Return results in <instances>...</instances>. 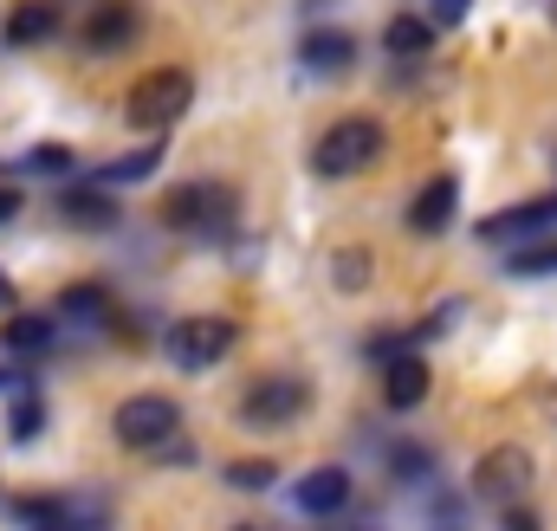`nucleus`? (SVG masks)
Wrapping results in <instances>:
<instances>
[{
	"instance_id": "f257e3e1",
	"label": "nucleus",
	"mask_w": 557,
	"mask_h": 531,
	"mask_svg": "<svg viewBox=\"0 0 557 531\" xmlns=\"http://www.w3.org/2000/svg\"><path fill=\"white\" fill-rule=\"evenodd\" d=\"M162 221L175 234H201V240H221L234 221H240V195L227 182H188L162 201Z\"/></svg>"
},
{
	"instance_id": "f03ea898",
	"label": "nucleus",
	"mask_w": 557,
	"mask_h": 531,
	"mask_svg": "<svg viewBox=\"0 0 557 531\" xmlns=\"http://www.w3.org/2000/svg\"><path fill=\"white\" fill-rule=\"evenodd\" d=\"M376 156H383V124H376V118H337L331 131L318 136V149H311V169H318L324 182H344V175L370 169Z\"/></svg>"
},
{
	"instance_id": "7ed1b4c3",
	"label": "nucleus",
	"mask_w": 557,
	"mask_h": 531,
	"mask_svg": "<svg viewBox=\"0 0 557 531\" xmlns=\"http://www.w3.org/2000/svg\"><path fill=\"white\" fill-rule=\"evenodd\" d=\"M195 104V78L182 72V65H156V72H143L137 78V91H131V124L137 131H169L182 111Z\"/></svg>"
},
{
	"instance_id": "20e7f679",
	"label": "nucleus",
	"mask_w": 557,
	"mask_h": 531,
	"mask_svg": "<svg viewBox=\"0 0 557 531\" xmlns=\"http://www.w3.org/2000/svg\"><path fill=\"white\" fill-rule=\"evenodd\" d=\"M111 434H117L131 454H162V447H175V434H182V408L169 396H131V402H117Z\"/></svg>"
},
{
	"instance_id": "39448f33",
	"label": "nucleus",
	"mask_w": 557,
	"mask_h": 531,
	"mask_svg": "<svg viewBox=\"0 0 557 531\" xmlns=\"http://www.w3.org/2000/svg\"><path fill=\"white\" fill-rule=\"evenodd\" d=\"M234 324L227 318H182L175 331H169V357L182 363V370H208V363H221L227 350H234Z\"/></svg>"
},
{
	"instance_id": "423d86ee",
	"label": "nucleus",
	"mask_w": 557,
	"mask_h": 531,
	"mask_svg": "<svg viewBox=\"0 0 557 531\" xmlns=\"http://www.w3.org/2000/svg\"><path fill=\"white\" fill-rule=\"evenodd\" d=\"M532 486V454L525 447H493V454H480V467H473V493L480 499H499V506H512L519 493Z\"/></svg>"
},
{
	"instance_id": "0eeeda50",
	"label": "nucleus",
	"mask_w": 557,
	"mask_h": 531,
	"mask_svg": "<svg viewBox=\"0 0 557 531\" xmlns=\"http://www.w3.org/2000/svg\"><path fill=\"white\" fill-rule=\"evenodd\" d=\"M305 408H311V383H298V376H260V383L240 396V415H247V421H260V428L298 421Z\"/></svg>"
},
{
	"instance_id": "6e6552de",
	"label": "nucleus",
	"mask_w": 557,
	"mask_h": 531,
	"mask_svg": "<svg viewBox=\"0 0 557 531\" xmlns=\"http://www.w3.org/2000/svg\"><path fill=\"white\" fill-rule=\"evenodd\" d=\"M298 65H305V72H318V78H337V72H350V65H357V39H350V33H337V26H311V33L298 39Z\"/></svg>"
},
{
	"instance_id": "1a4fd4ad",
	"label": "nucleus",
	"mask_w": 557,
	"mask_h": 531,
	"mask_svg": "<svg viewBox=\"0 0 557 531\" xmlns=\"http://www.w3.org/2000/svg\"><path fill=\"white\" fill-rule=\"evenodd\" d=\"M539 227H557V195L552 201H519L506 214H486L480 221V240H532Z\"/></svg>"
},
{
	"instance_id": "9d476101",
	"label": "nucleus",
	"mask_w": 557,
	"mask_h": 531,
	"mask_svg": "<svg viewBox=\"0 0 557 531\" xmlns=\"http://www.w3.org/2000/svg\"><path fill=\"white\" fill-rule=\"evenodd\" d=\"M59 221L78 227V234H111L117 227V201L104 188H65L59 195Z\"/></svg>"
},
{
	"instance_id": "9b49d317",
	"label": "nucleus",
	"mask_w": 557,
	"mask_h": 531,
	"mask_svg": "<svg viewBox=\"0 0 557 531\" xmlns=\"http://www.w3.org/2000/svg\"><path fill=\"white\" fill-rule=\"evenodd\" d=\"M454 208H460V182L454 175H428V188L409 201V227L416 234H441L454 221Z\"/></svg>"
},
{
	"instance_id": "f8f14e48",
	"label": "nucleus",
	"mask_w": 557,
	"mask_h": 531,
	"mask_svg": "<svg viewBox=\"0 0 557 531\" xmlns=\"http://www.w3.org/2000/svg\"><path fill=\"white\" fill-rule=\"evenodd\" d=\"M298 513H311V519H324V513H337L344 499H350V473L344 467H318V473H305L298 480Z\"/></svg>"
},
{
	"instance_id": "ddd939ff",
	"label": "nucleus",
	"mask_w": 557,
	"mask_h": 531,
	"mask_svg": "<svg viewBox=\"0 0 557 531\" xmlns=\"http://www.w3.org/2000/svg\"><path fill=\"white\" fill-rule=\"evenodd\" d=\"M137 39V13L131 7H98L91 20H85V46L91 52H124Z\"/></svg>"
},
{
	"instance_id": "4468645a",
	"label": "nucleus",
	"mask_w": 557,
	"mask_h": 531,
	"mask_svg": "<svg viewBox=\"0 0 557 531\" xmlns=\"http://www.w3.org/2000/svg\"><path fill=\"white\" fill-rule=\"evenodd\" d=\"M428 363L421 357H396L389 370H383V396H389V408H421L428 402Z\"/></svg>"
},
{
	"instance_id": "2eb2a0df",
	"label": "nucleus",
	"mask_w": 557,
	"mask_h": 531,
	"mask_svg": "<svg viewBox=\"0 0 557 531\" xmlns=\"http://www.w3.org/2000/svg\"><path fill=\"white\" fill-rule=\"evenodd\" d=\"M59 33V7L52 0H26V7H13V20H7V39L13 46H39V39H52Z\"/></svg>"
},
{
	"instance_id": "dca6fc26",
	"label": "nucleus",
	"mask_w": 557,
	"mask_h": 531,
	"mask_svg": "<svg viewBox=\"0 0 557 531\" xmlns=\"http://www.w3.org/2000/svg\"><path fill=\"white\" fill-rule=\"evenodd\" d=\"M156 169H162V143L149 136L143 149H131V156H117V162H104V169H98V182H104V188H131V182H143V175H156Z\"/></svg>"
},
{
	"instance_id": "f3484780",
	"label": "nucleus",
	"mask_w": 557,
	"mask_h": 531,
	"mask_svg": "<svg viewBox=\"0 0 557 531\" xmlns=\"http://www.w3.org/2000/svg\"><path fill=\"white\" fill-rule=\"evenodd\" d=\"M383 46H389L396 59H421V52L434 46V26H428L421 13H403V20H389V33H383Z\"/></svg>"
},
{
	"instance_id": "a211bd4d",
	"label": "nucleus",
	"mask_w": 557,
	"mask_h": 531,
	"mask_svg": "<svg viewBox=\"0 0 557 531\" xmlns=\"http://www.w3.org/2000/svg\"><path fill=\"white\" fill-rule=\"evenodd\" d=\"M59 311H65L72 324H104V318H111V292H104V285H72V292L59 298Z\"/></svg>"
},
{
	"instance_id": "6ab92c4d",
	"label": "nucleus",
	"mask_w": 557,
	"mask_h": 531,
	"mask_svg": "<svg viewBox=\"0 0 557 531\" xmlns=\"http://www.w3.org/2000/svg\"><path fill=\"white\" fill-rule=\"evenodd\" d=\"M7 350H13V357H39V350H52V318L20 311V318L7 324Z\"/></svg>"
},
{
	"instance_id": "aec40b11",
	"label": "nucleus",
	"mask_w": 557,
	"mask_h": 531,
	"mask_svg": "<svg viewBox=\"0 0 557 531\" xmlns=\"http://www.w3.org/2000/svg\"><path fill=\"white\" fill-rule=\"evenodd\" d=\"M545 272H557V240H539V247L512 254V279H545Z\"/></svg>"
},
{
	"instance_id": "412c9836",
	"label": "nucleus",
	"mask_w": 557,
	"mask_h": 531,
	"mask_svg": "<svg viewBox=\"0 0 557 531\" xmlns=\"http://www.w3.org/2000/svg\"><path fill=\"white\" fill-rule=\"evenodd\" d=\"M273 480H278L273 460H234V467H227V486H240V493H267Z\"/></svg>"
},
{
	"instance_id": "4be33fe9",
	"label": "nucleus",
	"mask_w": 557,
	"mask_h": 531,
	"mask_svg": "<svg viewBox=\"0 0 557 531\" xmlns=\"http://www.w3.org/2000/svg\"><path fill=\"white\" fill-rule=\"evenodd\" d=\"M39 421H46L39 396H20V402H13V441H33V434H39Z\"/></svg>"
},
{
	"instance_id": "5701e85b",
	"label": "nucleus",
	"mask_w": 557,
	"mask_h": 531,
	"mask_svg": "<svg viewBox=\"0 0 557 531\" xmlns=\"http://www.w3.org/2000/svg\"><path fill=\"white\" fill-rule=\"evenodd\" d=\"M363 272H370V260H363V254H337V285H344V292H357V285H370Z\"/></svg>"
},
{
	"instance_id": "b1692460",
	"label": "nucleus",
	"mask_w": 557,
	"mask_h": 531,
	"mask_svg": "<svg viewBox=\"0 0 557 531\" xmlns=\"http://www.w3.org/2000/svg\"><path fill=\"white\" fill-rule=\"evenodd\" d=\"M473 13V0H434V13H428V26H460Z\"/></svg>"
},
{
	"instance_id": "393cba45",
	"label": "nucleus",
	"mask_w": 557,
	"mask_h": 531,
	"mask_svg": "<svg viewBox=\"0 0 557 531\" xmlns=\"http://www.w3.org/2000/svg\"><path fill=\"white\" fill-rule=\"evenodd\" d=\"M26 169H59V175H65V169H72V149H52V143H46V149L26 156Z\"/></svg>"
},
{
	"instance_id": "a878e982",
	"label": "nucleus",
	"mask_w": 557,
	"mask_h": 531,
	"mask_svg": "<svg viewBox=\"0 0 557 531\" xmlns=\"http://www.w3.org/2000/svg\"><path fill=\"white\" fill-rule=\"evenodd\" d=\"M20 221V188H0V227Z\"/></svg>"
},
{
	"instance_id": "bb28decb",
	"label": "nucleus",
	"mask_w": 557,
	"mask_h": 531,
	"mask_svg": "<svg viewBox=\"0 0 557 531\" xmlns=\"http://www.w3.org/2000/svg\"><path fill=\"white\" fill-rule=\"evenodd\" d=\"M506 531H539V519L532 513H506Z\"/></svg>"
},
{
	"instance_id": "cd10ccee",
	"label": "nucleus",
	"mask_w": 557,
	"mask_h": 531,
	"mask_svg": "<svg viewBox=\"0 0 557 531\" xmlns=\"http://www.w3.org/2000/svg\"><path fill=\"white\" fill-rule=\"evenodd\" d=\"M0 305H13V285H7V279H0Z\"/></svg>"
},
{
	"instance_id": "c85d7f7f",
	"label": "nucleus",
	"mask_w": 557,
	"mask_h": 531,
	"mask_svg": "<svg viewBox=\"0 0 557 531\" xmlns=\"http://www.w3.org/2000/svg\"><path fill=\"white\" fill-rule=\"evenodd\" d=\"M7 383H20V376H7V370H0V390H7Z\"/></svg>"
}]
</instances>
